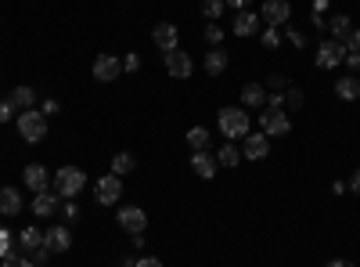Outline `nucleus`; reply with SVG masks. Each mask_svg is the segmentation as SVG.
Returning <instances> with one entry per match:
<instances>
[{"instance_id": "nucleus-45", "label": "nucleus", "mask_w": 360, "mask_h": 267, "mask_svg": "<svg viewBox=\"0 0 360 267\" xmlns=\"http://www.w3.org/2000/svg\"><path fill=\"white\" fill-rule=\"evenodd\" d=\"M324 22H328L324 15H314V11H310V25H314V29H324Z\"/></svg>"}, {"instance_id": "nucleus-25", "label": "nucleus", "mask_w": 360, "mask_h": 267, "mask_svg": "<svg viewBox=\"0 0 360 267\" xmlns=\"http://www.w3.org/2000/svg\"><path fill=\"white\" fill-rule=\"evenodd\" d=\"M209 127H191L188 130V144H191V152H209Z\"/></svg>"}, {"instance_id": "nucleus-38", "label": "nucleus", "mask_w": 360, "mask_h": 267, "mask_svg": "<svg viewBox=\"0 0 360 267\" xmlns=\"http://www.w3.org/2000/svg\"><path fill=\"white\" fill-rule=\"evenodd\" d=\"M4 267H37V263L29 260V256H8V260H4Z\"/></svg>"}, {"instance_id": "nucleus-17", "label": "nucleus", "mask_w": 360, "mask_h": 267, "mask_svg": "<svg viewBox=\"0 0 360 267\" xmlns=\"http://www.w3.org/2000/svg\"><path fill=\"white\" fill-rule=\"evenodd\" d=\"M191 170L202 177V181H213L217 170H220V163H217L213 152H195V156H191Z\"/></svg>"}, {"instance_id": "nucleus-37", "label": "nucleus", "mask_w": 360, "mask_h": 267, "mask_svg": "<svg viewBox=\"0 0 360 267\" xmlns=\"http://www.w3.org/2000/svg\"><path fill=\"white\" fill-rule=\"evenodd\" d=\"M40 112H44V116H47V120H51V116H58V112H62V105H58L54 98H47V101L40 105Z\"/></svg>"}, {"instance_id": "nucleus-49", "label": "nucleus", "mask_w": 360, "mask_h": 267, "mask_svg": "<svg viewBox=\"0 0 360 267\" xmlns=\"http://www.w3.org/2000/svg\"><path fill=\"white\" fill-rule=\"evenodd\" d=\"M328 267H353V260H332Z\"/></svg>"}, {"instance_id": "nucleus-47", "label": "nucleus", "mask_w": 360, "mask_h": 267, "mask_svg": "<svg viewBox=\"0 0 360 267\" xmlns=\"http://www.w3.org/2000/svg\"><path fill=\"white\" fill-rule=\"evenodd\" d=\"M328 8H332V4H328V0H314V15H324Z\"/></svg>"}, {"instance_id": "nucleus-2", "label": "nucleus", "mask_w": 360, "mask_h": 267, "mask_svg": "<svg viewBox=\"0 0 360 267\" xmlns=\"http://www.w3.org/2000/svg\"><path fill=\"white\" fill-rule=\"evenodd\" d=\"M15 127H18L22 141H29V144H40V141L47 137V116H44L40 108H25V112H18Z\"/></svg>"}, {"instance_id": "nucleus-26", "label": "nucleus", "mask_w": 360, "mask_h": 267, "mask_svg": "<svg viewBox=\"0 0 360 267\" xmlns=\"http://www.w3.org/2000/svg\"><path fill=\"white\" fill-rule=\"evenodd\" d=\"M11 101H15L22 112H25V108H37V91H33V87H15Z\"/></svg>"}, {"instance_id": "nucleus-15", "label": "nucleus", "mask_w": 360, "mask_h": 267, "mask_svg": "<svg viewBox=\"0 0 360 267\" xmlns=\"http://www.w3.org/2000/svg\"><path fill=\"white\" fill-rule=\"evenodd\" d=\"M259 25H263V18L256 15V11H238L234 15V22H231V29H234V37H256L259 33Z\"/></svg>"}, {"instance_id": "nucleus-1", "label": "nucleus", "mask_w": 360, "mask_h": 267, "mask_svg": "<svg viewBox=\"0 0 360 267\" xmlns=\"http://www.w3.org/2000/svg\"><path fill=\"white\" fill-rule=\"evenodd\" d=\"M217 127H220V134H224L227 141H242L245 134H252V120H249V112H245V108H238V105L220 108Z\"/></svg>"}, {"instance_id": "nucleus-42", "label": "nucleus", "mask_w": 360, "mask_h": 267, "mask_svg": "<svg viewBox=\"0 0 360 267\" xmlns=\"http://www.w3.org/2000/svg\"><path fill=\"white\" fill-rule=\"evenodd\" d=\"M137 267H162V260H159V256H141Z\"/></svg>"}, {"instance_id": "nucleus-6", "label": "nucleus", "mask_w": 360, "mask_h": 267, "mask_svg": "<svg viewBox=\"0 0 360 267\" xmlns=\"http://www.w3.org/2000/svg\"><path fill=\"white\" fill-rule=\"evenodd\" d=\"M259 127H263L266 137H285V134H292V120H288L285 108H263Z\"/></svg>"}, {"instance_id": "nucleus-10", "label": "nucleus", "mask_w": 360, "mask_h": 267, "mask_svg": "<svg viewBox=\"0 0 360 267\" xmlns=\"http://www.w3.org/2000/svg\"><path fill=\"white\" fill-rule=\"evenodd\" d=\"M115 221H119V228H123L127 235H144V228H148V213L141 210V206H123Z\"/></svg>"}, {"instance_id": "nucleus-31", "label": "nucleus", "mask_w": 360, "mask_h": 267, "mask_svg": "<svg viewBox=\"0 0 360 267\" xmlns=\"http://www.w3.org/2000/svg\"><path fill=\"white\" fill-rule=\"evenodd\" d=\"M11 120H18V105L11 98H4L0 101V123H11Z\"/></svg>"}, {"instance_id": "nucleus-24", "label": "nucleus", "mask_w": 360, "mask_h": 267, "mask_svg": "<svg viewBox=\"0 0 360 267\" xmlns=\"http://www.w3.org/2000/svg\"><path fill=\"white\" fill-rule=\"evenodd\" d=\"M217 163L220 166H238V163H245V156H242V148H238L234 141H227L220 152H217Z\"/></svg>"}, {"instance_id": "nucleus-27", "label": "nucleus", "mask_w": 360, "mask_h": 267, "mask_svg": "<svg viewBox=\"0 0 360 267\" xmlns=\"http://www.w3.org/2000/svg\"><path fill=\"white\" fill-rule=\"evenodd\" d=\"M134 166H137V159H134L130 152H115V156H112V173H115V177H127Z\"/></svg>"}, {"instance_id": "nucleus-48", "label": "nucleus", "mask_w": 360, "mask_h": 267, "mask_svg": "<svg viewBox=\"0 0 360 267\" xmlns=\"http://www.w3.org/2000/svg\"><path fill=\"white\" fill-rule=\"evenodd\" d=\"M119 267H137V260L134 256H123V260H119Z\"/></svg>"}, {"instance_id": "nucleus-22", "label": "nucleus", "mask_w": 360, "mask_h": 267, "mask_svg": "<svg viewBox=\"0 0 360 267\" xmlns=\"http://www.w3.org/2000/svg\"><path fill=\"white\" fill-rule=\"evenodd\" d=\"M328 33H332V40L346 44V40H349V33H353L349 15H332V18H328Z\"/></svg>"}, {"instance_id": "nucleus-11", "label": "nucleus", "mask_w": 360, "mask_h": 267, "mask_svg": "<svg viewBox=\"0 0 360 267\" xmlns=\"http://www.w3.org/2000/svg\"><path fill=\"white\" fill-rule=\"evenodd\" d=\"M22 185L29 188V192H47L51 188V173H47V166H40V163H25V170H22Z\"/></svg>"}, {"instance_id": "nucleus-41", "label": "nucleus", "mask_w": 360, "mask_h": 267, "mask_svg": "<svg viewBox=\"0 0 360 267\" xmlns=\"http://www.w3.org/2000/svg\"><path fill=\"white\" fill-rule=\"evenodd\" d=\"M346 51H356V54H360V29H353V33H349V40H346Z\"/></svg>"}, {"instance_id": "nucleus-33", "label": "nucleus", "mask_w": 360, "mask_h": 267, "mask_svg": "<svg viewBox=\"0 0 360 267\" xmlns=\"http://www.w3.org/2000/svg\"><path fill=\"white\" fill-rule=\"evenodd\" d=\"M259 40H263V47H281V33L274 25H266L263 33H259Z\"/></svg>"}, {"instance_id": "nucleus-28", "label": "nucleus", "mask_w": 360, "mask_h": 267, "mask_svg": "<svg viewBox=\"0 0 360 267\" xmlns=\"http://www.w3.org/2000/svg\"><path fill=\"white\" fill-rule=\"evenodd\" d=\"M224 11H227V4H224V0H202V15H205L209 22L224 18Z\"/></svg>"}, {"instance_id": "nucleus-32", "label": "nucleus", "mask_w": 360, "mask_h": 267, "mask_svg": "<svg viewBox=\"0 0 360 267\" xmlns=\"http://www.w3.org/2000/svg\"><path fill=\"white\" fill-rule=\"evenodd\" d=\"M205 44H213V47L224 44V29H220L217 22H209V25H205Z\"/></svg>"}, {"instance_id": "nucleus-23", "label": "nucleus", "mask_w": 360, "mask_h": 267, "mask_svg": "<svg viewBox=\"0 0 360 267\" xmlns=\"http://www.w3.org/2000/svg\"><path fill=\"white\" fill-rule=\"evenodd\" d=\"M18 242H22V249H25V253H33V249H40V246H44V231H40L37 224H29V228H22V231H18Z\"/></svg>"}, {"instance_id": "nucleus-20", "label": "nucleus", "mask_w": 360, "mask_h": 267, "mask_svg": "<svg viewBox=\"0 0 360 267\" xmlns=\"http://www.w3.org/2000/svg\"><path fill=\"white\" fill-rule=\"evenodd\" d=\"M335 94H339L342 101H356V98H360V73L339 76V80H335Z\"/></svg>"}, {"instance_id": "nucleus-9", "label": "nucleus", "mask_w": 360, "mask_h": 267, "mask_svg": "<svg viewBox=\"0 0 360 267\" xmlns=\"http://www.w3.org/2000/svg\"><path fill=\"white\" fill-rule=\"evenodd\" d=\"M162 58H166V73L176 76V80H188V76L195 73V62H191V54H188V51H180V47H176V51H166Z\"/></svg>"}, {"instance_id": "nucleus-16", "label": "nucleus", "mask_w": 360, "mask_h": 267, "mask_svg": "<svg viewBox=\"0 0 360 267\" xmlns=\"http://www.w3.org/2000/svg\"><path fill=\"white\" fill-rule=\"evenodd\" d=\"M242 156L245 159H266L270 156V137L266 134H245L242 137Z\"/></svg>"}, {"instance_id": "nucleus-3", "label": "nucleus", "mask_w": 360, "mask_h": 267, "mask_svg": "<svg viewBox=\"0 0 360 267\" xmlns=\"http://www.w3.org/2000/svg\"><path fill=\"white\" fill-rule=\"evenodd\" d=\"M51 188L62 195V199H76L83 188H86V173L79 166H62L54 177H51Z\"/></svg>"}, {"instance_id": "nucleus-7", "label": "nucleus", "mask_w": 360, "mask_h": 267, "mask_svg": "<svg viewBox=\"0 0 360 267\" xmlns=\"http://www.w3.org/2000/svg\"><path fill=\"white\" fill-rule=\"evenodd\" d=\"M259 18H263L266 25L281 29V25H288V18H292V4H288V0H263Z\"/></svg>"}, {"instance_id": "nucleus-5", "label": "nucleus", "mask_w": 360, "mask_h": 267, "mask_svg": "<svg viewBox=\"0 0 360 267\" xmlns=\"http://www.w3.org/2000/svg\"><path fill=\"white\" fill-rule=\"evenodd\" d=\"M119 199H123V177L115 173H105L94 181V202L98 206H115Z\"/></svg>"}, {"instance_id": "nucleus-8", "label": "nucleus", "mask_w": 360, "mask_h": 267, "mask_svg": "<svg viewBox=\"0 0 360 267\" xmlns=\"http://www.w3.org/2000/svg\"><path fill=\"white\" fill-rule=\"evenodd\" d=\"M90 73H94L98 83H112V80L123 76V62H119L115 54H98V58H94V66H90Z\"/></svg>"}, {"instance_id": "nucleus-29", "label": "nucleus", "mask_w": 360, "mask_h": 267, "mask_svg": "<svg viewBox=\"0 0 360 267\" xmlns=\"http://www.w3.org/2000/svg\"><path fill=\"white\" fill-rule=\"evenodd\" d=\"M8 256H15V235L0 224V260H8Z\"/></svg>"}, {"instance_id": "nucleus-34", "label": "nucleus", "mask_w": 360, "mask_h": 267, "mask_svg": "<svg viewBox=\"0 0 360 267\" xmlns=\"http://www.w3.org/2000/svg\"><path fill=\"white\" fill-rule=\"evenodd\" d=\"M266 87H270V91H288L292 83H288V76H281V73H270V76H266Z\"/></svg>"}, {"instance_id": "nucleus-44", "label": "nucleus", "mask_w": 360, "mask_h": 267, "mask_svg": "<svg viewBox=\"0 0 360 267\" xmlns=\"http://www.w3.org/2000/svg\"><path fill=\"white\" fill-rule=\"evenodd\" d=\"M346 185H349V188H353V192L360 195V170H353V177H349V181H346Z\"/></svg>"}, {"instance_id": "nucleus-36", "label": "nucleus", "mask_w": 360, "mask_h": 267, "mask_svg": "<svg viewBox=\"0 0 360 267\" xmlns=\"http://www.w3.org/2000/svg\"><path fill=\"white\" fill-rule=\"evenodd\" d=\"M349 73H360V54L356 51H346V62H342Z\"/></svg>"}, {"instance_id": "nucleus-30", "label": "nucleus", "mask_w": 360, "mask_h": 267, "mask_svg": "<svg viewBox=\"0 0 360 267\" xmlns=\"http://www.w3.org/2000/svg\"><path fill=\"white\" fill-rule=\"evenodd\" d=\"M307 105V94L299 91V87H288L285 91V108H303Z\"/></svg>"}, {"instance_id": "nucleus-43", "label": "nucleus", "mask_w": 360, "mask_h": 267, "mask_svg": "<svg viewBox=\"0 0 360 267\" xmlns=\"http://www.w3.org/2000/svg\"><path fill=\"white\" fill-rule=\"evenodd\" d=\"M224 4H227V8H234V11H245V8L252 4V0H224Z\"/></svg>"}, {"instance_id": "nucleus-14", "label": "nucleus", "mask_w": 360, "mask_h": 267, "mask_svg": "<svg viewBox=\"0 0 360 267\" xmlns=\"http://www.w3.org/2000/svg\"><path fill=\"white\" fill-rule=\"evenodd\" d=\"M152 40H155V47H159L162 54L180 47V33H176V25H173V22H159V25L152 29Z\"/></svg>"}, {"instance_id": "nucleus-13", "label": "nucleus", "mask_w": 360, "mask_h": 267, "mask_svg": "<svg viewBox=\"0 0 360 267\" xmlns=\"http://www.w3.org/2000/svg\"><path fill=\"white\" fill-rule=\"evenodd\" d=\"M44 246H47L51 253H65V249H72V235H69V228H65V224H51V228L44 231Z\"/></svg>"}, {"instance_id": "nucleus-19", "label": "nucleus", "mask_w": 360, "mask_h": 267, "mask_svg": "<svg viewBox=\"0 0 360 267\" xmlns=\"http://www.w3.org/2000/svg\"><path fill=\"white\" fill-rule=\"evenodd\" d=\"M22 192L18 188H11V185H4V188H0V213H4V217H18L22 213Z\"/></svg>"}, {"instance_id": "nucleus-4", "label": "nucleus", "mask_w": 360, "mask_h": 267, "mask_svg": "<svg viewBox=\"0 0 360 267\" xmlns=\"http://www.w3.org/2000/svg\"><path fill=\"white\" fill-rule=\"evenodd\" d=\"M314 62H317V69H339V66L346 62V44H339V40H332V37L321 40Z\"/></svg>"}, {"instance_id": "nucleus-21", "label": "nucleus", "mask_w": 360, "mask_h": 267, "mask_svg": "<svg viewBox=\"0 0 360 267\" xmlns=\"http://www.w3.org/2000/svg\"><path fill=\"white\" fill-rule=\"evenodd\" d=\"M242 105L245 108H266V87L263 83H245L242 87Z\"/></svg>"}, {"instance_id": "nucleus-12", "label": "nucleus", "mask_w": 360, "mask_h": 267, "mask_svg": "<svg viewBox=\"0 0 360 267\" xmlns=\"http://www.w3.org/2000/svg\"><path fill=\"white\" fill-rule=\"evenodd\" d=\"M58 210H62V195H58L54 188H47V192H37L33 195V217H54Z\"/></svg>"}, {"instance_id": "nucleus-46", "label": "nucleus", "mask_w": 360, "mask_h": 267, "mask_svg": "<svg viewBox=\"0 0 360 267\" xmlns=\"http://www.w3.org/2000/svg\"><path fill=\"white\" fill-rule=\"evenodd\" d=\"M346 192H349L346 181H335V185H332V195H346Z\"/></svg>"}, {"instance_id": "nucleus-18", "label": "nucleus", "mask_w": 360, "mask_h": 267, "mask_svg": "<svg viewBox=\"0 0 360 267\" xmlns=\"http://www.w3.org/2000/svg\"><path fill=\"white\" fill-rule=\"evenodd\" d=\"M202 66H205V73H209V76H224V73H227V66H231V54H227L224 47H209Z\"/></svg>"}, {"instance_id": "nucleus-40", "label": "nucleus", "mask_w": 360, "mask_h": 267, "mask_svg": "<svg viewBox=\"0 0 360 267\" xmlns=\"http://www.w3.org/2000/svg\"><path fill=\"white\" fill-rule=\"evenodd\" d=\"M285 37H288V40L295 44V51H299V47H303V44H307V37H303V33H299V29H288V33H285Z\"/></svg>"}, {"instance_id": "nucleus-39", "label": "nucleus", "mask_w": 360, "mask_h": 267, "mask_svg": "<svg viewBox=\"0 0 360 267\" xmlns=\"http://www.w3.org/2000/svg\"><path fill=\"white\" fill-rule=\"evenodd\" d=\"M62 213H65V221H76V217H79V206H76L72 199H65V206H62Z\"/></svg>"}, {"instance_id": "nucleus-35", "label": "nucleus", "mask_w": 360, "mask_h": 267, "mask_svg": "<svg viewBox=\"0 0 360 267\" xmlns=\"http://www.w3.org/2000/svg\"><path fill=\"white\" fill-rule=\"evenodd\" d=\"M141 69V54H127L123 58V73H137Z\"/></svg>"}]
</instances>
